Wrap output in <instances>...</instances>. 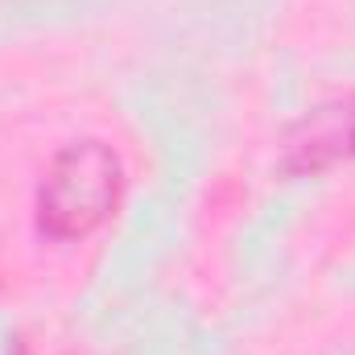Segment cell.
<instances>
[{
  "mask_svg": "<svg viewBox=\"0 0 355 355\" xmlns=\"http://www.w3.org/2000/svg\"><path fill=\"white\" fill-rule=\"evenodd\" d=\"M120 194H124L120 153L99 137L71 141L50 157L42 174L37 198H33L37 232L46 240L75 244L107 223V215L120 207Z\"/></svg>",
  "mask_w": 355,
  "mask_h": 355,
  "instance_id": "cell-1",
  "label": "cell"
},
{
  "mask_svg": "<svg viewBox=\"0 0 355 355\" xmlns=\"http://www.w3.org/2000/svg\"><path fill=\"white\" fill-rule=\"evenodd\" d=\"M347 162H355V91L310 107L285 141V170L293 174H322Z\"/></svg>",
  "mask_w": 355,
  "mask_h": 355,
  "instance_id": "cell-2",
  "label": "cell"
}]
</instances>
